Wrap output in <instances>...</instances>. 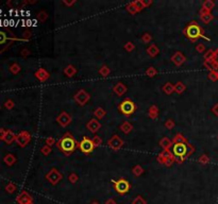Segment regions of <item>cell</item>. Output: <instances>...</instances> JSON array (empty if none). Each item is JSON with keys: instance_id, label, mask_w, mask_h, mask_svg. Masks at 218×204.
Returning a JSON list of instances; mask_svg holds the SVG:
<instances>
[{"instance_id": "cell-5", "label": "cell", "mask_w": 218, "mask_h": 204, "mask_svg": "<svg viewBox=\"0 0 218 204\" xmlns=\"http://www.w3.org/2000/svg\"><path fill=\"white\" fill-rule=\"evenodd\" d=\"M80 148L84 153H91L93 151V149H94V143H91L89 139L84 138L80 143Z\"/></svg>"}, {"instance_id": "cell-7", "label": "cell", "mask_w": 218, "mask_h": 204, "mask_svg": "<svg viewBox=\"0 0 218 204\" xmlns=\"http://www.w3.org/2000/svg\"><path fill=\"white\" fill-rule=\"evenodd\" d=\"M9 40H7V34L4 31L0 30V46H3L4 47L5 45L7 44Z\"/></svg>"}, {"instance_id": "cell-2", "label": "cell", "mask_w": 218, "mask_h": 204, "mask_svg": "<svg viewBox=\"0 0 218 204\" xmlns=\"http://www.w3.org/2000/svg\"><path fill=\"white\" fill-rule=\"evenodd\" d=\"M114 184H115V190L118 194H121V195L127 194L130 189V184L126 180L116 181V182H114Z\"/></svg>"}, {"instance_id": "cell-8", "label": "cell", "mask_w": 218, "mask_h": 204, "mask_svg": "<svg viewBox=\"0 0 218 204\" xmlns=\"http://www.w3.org/2000/svg\"><path fill=\"white\" fill-rule=\"evenodd\" d=\"M217 110H218V108H217ZM217 112H218V111H217Z\"/></svg>"}, {"instance_id": "cell-6", "label": "cell", "mask_w": 218, "mask_h": 204, "mask_svg": "<svg viewBox=\"0 0 218 204\" xmlns=\"http://www.w3.org/2000/svg\"><path fill=\"white\" fill-rule=\"evenodd\" d=\"M174 153L177 156H183L186 153V147L183 143H176L174 147Z\"/></svg>"}, {"instance_id": "cell-4", "label": "cell", "mask_w": 218, "mask_h": 204, "mask_svg": "<svg viewBox=\"0 0 218 204\" xmlns=\"http://www.w3.org/2000/svg\"><path fill=\"white\" fill-rule=\"evenodd\" d=\"M134 108H135V106H134L133 102H131V101H124L121 103V105H120L121 112L124 114H127V115L132 114L134 112Z\"/></svg>"}, {"instance_id": "cell-3", "label": "cell", "mask_w": 218, "mask_h": 204, "mask_svg": "<svg viewBox=\"0 0 218 204\" xmlns=\"http://www.w3.org/2000/svg\"><path fill=\"white\" fill-rule=\"evenodd\" d=\"M186 33L190 38H197L201 35V30L197 25H190L186 30Z\"/></svg>"}, {"instance_id": "cell-1", "label": "cell", "mask_w": 218, "mask_h": 204, "mask_svg": "<svg viewBox=\"0 0 218 204\" xmlns=\"http://www.w3.org/2000/svg\"><path fill=\"white\" fill-rule=\"evenodd\" d=\"M61 149L65 152H70L75 149V140L70 136H66L61 141Z\"/></svg>"}]
</instances>
